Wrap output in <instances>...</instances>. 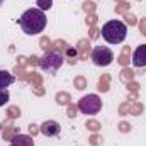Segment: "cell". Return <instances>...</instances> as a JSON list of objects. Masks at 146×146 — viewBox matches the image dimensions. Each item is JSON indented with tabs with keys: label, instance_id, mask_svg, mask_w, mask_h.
<instances>
[{
	"label": "cell",
	"instance_id": "cell-1",
	"mask_svg": "<svg viewBox=\"0 0 146 146\" xmlns=\"http://www.w3.org/2000/svg\"><path fill=\"white\" fill-rule=\"evenodd\" d=\"M19 24L22 27V31L29 36H34L44 31L46 27V15L41 9H29L22 14V17L19 19Z\"/></svg>",
	"mask_w": 146,
	"mask_h": 146
},
{
	"label": "cell",
	"instance_id": "cell-2",
	"mask_svg": "<svg viewBox=\"0 0 146 146\" xmlns=\"http://www.w3.org/2000/svg\"><path fill=\"white\" fill-rule=\"evenodd\" d=\"M127 34V27L121 21H109L102 26V37L109 44H121Z\"/></svg>",
	"mask_w": 146,
	"mask_h": 146
},
{
	"label": "cell",
	"instance_id": "cell-3",
	"mask_svg": "<svg viewBox=\"0 0 146 146\" xmlns=\"http://www.w3.org/2000/svg\"><path fill=\"white\" fill-rule=\"evenodd\" d=\"M63 61H65V58L60 53L48 51V53H44L42 58H39V66L46 73H56L60 70V66L63 65Z\"/></svg>",
	"mask_w": 146,
	"mask_h": 146
},
{
	"label": "cell",
	"instance_id": "cell-4",
	"mask_svg": "<svg viewBox=\"0 0 146 146\" xmlns=\"http://www.w3.org/2000/svg\"><path fill=\"white\" fill-rule=\"evenodd\" d=\"M78 109L82 110V114H87V115L97 114L99 110L102 109V100H100V97L95 95V94L85 95V97L80 99V102H78Z\"/></svg>",
	"mask_w": 146,
	"mask_h": 146
},
{
	"label": "cell",
	"instance_id": "cell-5",
	"mask_svg": "<svg viewBox=\"0 0 146 146\" xmlns=\"http://www.w3.org/2000/svg\"><path fill=\"white\" fill-rule=\"evenodd\" d=\"M114 60V53L110 51L107 46H95L92 51V61L97 66H107Z\"/></svg>",
	"mask_w": 146,
	"mask_h": 146
},
{
	"label": "cell",
	"instance_id": "cell-6",
	"mask_svg": "<svg viewBox=\"0 0 146 146\" xmlns=\"http://www.w3.org/2000/svg\"><path fill=\"white\" fill-rule=\"evenodd\" d=\"M39 131H41L44 136H48V138H53V136H58V134H60V131H61V126H60L56 121H44Z\"/></svg>",
	"mask_w": 146,
	"mask_h": 146
},
{
	"label": "cell",
	"instance_id": "cell-7",
	"mask_svg": "<svg viewBox=\"0 0 146 146\" xmlns=\"http://www.w3.org/2000/svg\"><path fill=\"white\" fill-rule=\"evenodd\" d=\"M133 65L138 66V68L146 66V44H141L134 51V54H133Z\"/></svg>",
	"mask_w": 146,
	"mask_h": 146
},
{
	"label": "cell",
	"instance_id": "cell-8",
	"mask_svg": "<svg viewBox=\"0 0 146 146\" xmlns=\"http://www.w3.org/2000/svg\"><path fill=\"white\" fill-rule=\"evenodd\" d=\"M10 146H34V141L27 134H15L10 139Z\"/></svg>",
	"mask_w": 146,
	"mask_h": 146
},
{
	"label": "cell",
	"instance_id": "cell-9",
	"mask_svg": "<svg viewBox=\"0 0 146 146\" xmlns=\"http://www.w3.org/2000/svg\"><path fill=\"white\" fill-rule=\"evenodd\" d=\"M14 82H15L14 75H10V73L5 72V70H0V88H7V87L12 85Z\"/></svg>",
	"mask_w": 146,
	"mask_h": 146
},
{
	"label": "cell",
	"instance_id": "cell-10",
	"mask_svg": "<svg viewBox=\"0 0 146 146\" xmlns=\"http://www.w3.org/2000/svg\"><path fill=\"white\" fill-rule=\"evenodd\" d=\"M107 82H109V76H107V75H104V76H102V80L99 82V90H100V92H107V90H109Z\"/></svg>",
	"mask_w": 146,
	"mask_h": 146
},
{
	"label": "cell",
	"instance_id": "cell-11",
	"mask_svg": "<svg viewBox=\"0 0 146 146\" xmlns=\"http://www.w3.org/2000/svg\"><path fill=\"white\" fill-rule=\"evenodd\" d=\"M15 134H17V127H9L7 131H3V139L10 141V139H12Z\"/></svg>",
	"mask_w": 146,
	"mask_h": 146
},
{
	"label": "cell",
	"instance_id": "cell-12",
	"mask_svg": "<svg viewBox=\"0 0 146 146\" xmlns=\"http://www.w3.org/2000/svg\"><path fill=\"white\" fill-rule=\"evenodd\" d=\"M53 5V0H37V7L41 10H49Z\"/></svg>",
	"mask_w": 146,
	"mask_h": 146
},
{
	"label": "cell",
	"instance_id": "cell-13",
	"mask_svg": "<svg viewBox=\"0 0 146 146\" xmlns=\"http://www.w3.org/2000/svg\"><path fill=\"white\" fill-rule=\"evenodd\" d=\"M127 61H129V46L122 49V53H121V60H119V63H121V65H126Z\"/></svg>",
	"mask_w": 146,
	"mask_h": 146
},
{
	"label": "cell",
	"instance_id": "cell-14",
	"mask_svg": "<svg viewBox=\"0 0 146 146\" xmlns=\"http://www.w3.org/2000/svg\"><path fill=\"white\" fill-rule=\"evenodd\" d=\"M7 102H9V92L7 88H0V107L5 106Z\"/></svg>",
	"mask_w": 146,
	"mask_h": 146
},
{
	"label": "cell",
	"instance_id": "cell-15",
	"mask_svg": "<svg viewBox=\"0 0 146 146\" xmlns=\"http://www.w3.org/2000/svg\"><path fill=\"white\" fill-rule=\"evenodd\" d=\"M66 56H68V61L73 65V63L76 61V49H73V48H66Z\"/></svg>",
	"mask_w": 146,
	"mask_h": 146
},
{
	"label": "cell",
	"instance_id": "cell-16",
	"mask_svg": "<svg viewBox=\"0 0 146 146\" xmlns=\"http://www.w3.org/2000/svg\"><path fill=\"white\" fill-rule=\"evenodd\" d=\"M129 109H131V114L138 115V114H141V112H143V106H141V104H133Z\"/></svg>",
	"mask_w": 146,
	"mask_h": 146
},
{
	"label": "cell",
	"instance_id": "cell-17",
	"mask_svg": "<svg viewBox=\"0 0 146 146\" xmlns=\"http://www.w3.org/2000/svg\"><path fill=\"white\" fill-rule=\"evenodd\" d=\"M80 51H82V56H85V54H88V42L87 41H80Z\"/></svg>",
	"mask_w": 146,
	"mask_h": 146
},
{
	"label": "cell",
	"instance_id": "cell-18",
	"mask_svg": "<svg viewBox=\"0 0 146 146\" xmlns=\"http://www.w3.org/2000/svg\"><path fill=\"white\" fill-rule=\"evenodd\" d=\"M56 100H58L60 104H68L70 97H68L66 94H58V95H56Z\"/></svg>",
	"mask_w": 146,
	"mask_h": 146
},
{
	"label": "cell",
	"instance_id": "cell-19",
	"mask_svg": "<svg viewBox=\"0 0 146 146\" xmlns=\"http://www.w3.org/2000/svg\"><path fill=\"white\" fill-rule=\"evenodd\" d=\"M121 78H122L124 82H126V80H131V78H133V72H131V70H124L122 75H121Z\"/></svg>",
	"mask_w": 146,
	"mask_h": 146
},
{
	"label": "cell",
	"instance_id": "cell-20",
	"mask_svg": "<svg viewBox=\"0 0 146 146\" xmlns=\"http://www.w3.org/2000/svg\"><path fill=\"white\" fill-rule=\"evenodd\" d=\"M9 115H10V117H17V115H21V112H19L17 107H10V109H9Z\"/></svg>",
	"mask_w": 146,
	"mask_h": 146
},
{
	"label": "cell",
	"instance_id": "cell-21",
	"mask_svg": "<svg viewBox=\"0 0 146 146\" xmlns=\"http://www.w3.org/2000/svg\"><path fill=\"white\" fill-rule=\"evenodd\" d=\"M87 126H88V127H90L92 131H97V129L100 127V124H99V122H95V121H90V122H88Z\"/></svg>",
	"mask_w": 146,
	"mask_h": 146
},
{
	"label": "cell",
	"instance_id": "cell-22",
	"mask_svg": "<svg viewBox=\"0 0 146 146\" xmlns=\"http://www.w3.org/2000/svg\"><path fill=\"white\" fill-rule=\"evenodd\" d=\"M76 88H78V90L85 88V80H83V78H76Z\"/></svg>",
	"mask_w": 146,
	"mask_h": 146
},
{
	"label": "cell",
	"instance_id": "cell-23",
	"mask_svg": "<svg viewBox=\"0 0 146 146\" xmlns=\"http://www.w3.org/2000/svg\"><path fill=\"white\" fill-rule=\"evenodd\" d=\"M68 115H70V117H75V115H76V109L70 106V107H68Z\"/></svg>",
	"mask_w": 146,
	"mask_h": 146
},
{
	"label": "cell",
	"instance_id": "cell-24",
	"mask_svg": "<svg viewBox=\"0 0 146 146\" xmlns=\"http://www.w3.org/2000/svg\"><path fill=\"white\" fill-rule=\"evenodd\" d=\"M83 9H85V10H94V3L85 2V3H83Z\"/></svg>",
	"mask_w": 146,
	"mask_h": 146
},
{
	"label": "cell",
	"instance_id": "cell-25",
	"mask_svg": "<svg viewBox=\"0 0 146 146\" xmlns=\"http://www.w3.org/2000/svg\"><path fill=\"white\" fill-rule=\"evenodd\" d=\"M41 44H42V48H44V49H49V48H51L48 39H42V41H41Z\"/></svg>",
	"mask_w": 146,
	"mask_h": 146
},
{
	"label": "cell",
	"instance_id": "cell-26",
	"mask_svg": "<svg viewBox=\"0 0 146 146\" xmlns=\"http://www.w3.org/2000/svg\"><path fill=\"white\" fill-rule=\"evenodd\" d=\"M141 33L146 36V19L145 21H141Z\"/></svg>",
	"mask_w": 146,
	"mask_h": 146
},
{
	"label": "cell",
	"instance_id": "cell-27",
	"mask_svg": "<svg viewBox=\"0 0 146 146\" xmlns=\"http://www.w3.org/2000/svg\"><path fill=\"white\" fill-rule=\"evenodd\" d=\"M29 131H31L33 134H36V133H37V127L34 126V124H31V126H29Z\"/></svg>",
	"mask_w": 146,
	"mask_h": 146
},
{
	"label": "cell",
	"instance_id": "cell-28",
	"mask_svg": "<svg viewBox=\"0 0 146 146\" xmlns=\"http://www.w3.org/2000/svg\"><path fill=\"white\" fill-rule=\"evenodd\" d=\"M121 131H129V124H121Z\"/></svg>",
	"mask_w": 146,
	"mask_h": 146
},
{
	"label": "cell",
	"instance_id": "cell-29",
	"mask_svg": "<svg viewBox=\"0 0 146 146\" xmlns=\"http://www.w3.org/2000/svg\"><path fill=\"white\" fill-rule=\"evenodd\" d=\"M0 3H2V0H0Z\"/></svg>",
	"mask_w": 146,
	"mask_h": 146
},
{
	"label": "cell",
	"instance_id": "cell-30",
	"mask_svg": "<svg viewBox=\"0 0 146 146\" xmlns=\"http://www.w3.org/2000/svg\"><path fill=\"white\" fill-rule=\"evenodd\" d=\"M0 129H2V126H0Z\"/></svg>",
	"mask_w": 146,
	"mask_h": 146
}]
</instances>
